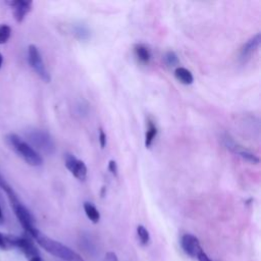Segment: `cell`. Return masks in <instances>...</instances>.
<instances>
[{"instance_id":"obj_16","label":"cell","mask_w":261,"mask_h":261,"mask_svg":"<svg viewBox=\"0 0 261 261\" xmlns=\"http://www.w3.org/2000/svg\"><path fill=\"white\" fill-rule=\"evenodd\" d=\"M73 35L80 40H87L90 37V31L85 24H75L72 28Z\"/></svg>"},{"instance_id":"obj_13","label":"cell","mask_w":261,"mask_h":261,"mask_svg":"<svg viewBox=\"0 0 261 261\" xmlns=\"http://www.w3.org/2000/svg\"><path fill=\"white\" fill-rule=\"evenodd\" d=\"M157 133H158V128H157L155 120L152 117H148L147 118V129H146V134H145L146 148H149L153 144V142L157 136Z\"/></svg>"},{"instance_id":"obj_8","label":"cell","mask_w":261,"mask_h":261,"mask_svg":"<svg viewBox=\"0 0 261 261\" xmlns=\"http://www.w3.org/2000/svg\"><path fill=\"white\" fill-rule=\"evenodd\" d=\"M11 245L12 248L19 249L23 255L30 260L36 256H40L38 249L34 245L33 241L28 237H16V236H10Z\"/></svg>"},{"instance_id":"obj_2","label":"cell","mask_w":261,"mask_h":261,"mask_svg":"<svg viewBox=\"0 0 261 261\" xmlns=\"http://www.w3.org/2000/svg\"><path fill=\"white\" fill-rule=\"evenodd\" d=\"M32 238L49 254L63 261H85L83 257L80 254H77L75 251L63 245L62 243L45 236L39 229L36 231V233Z\"/></svg>"},{"instance_id":"obj_18","label":"cell","mask_w":261,"mask_h":261,"mask_svg":"<svg viewBox=\"0 0 261 261\" xmlns=\"http://www.w3.org/2000/svg\"><path fill=\"white\" fill-rule=\"evenodd\" d=\"M11 36V28L6 23L0 24V45L7 43Z\"/></svg>"},{"instance_id":"obj_4","label":"cell","mask_w":261,"mask_h":261,"mask_svg":"<svg viewBox=\"0 0 261 261\" xmlns=\"http://www.w3.org/2000/svg\"><path fill=\"white\" fill-rule=\"evenodd\" d=\"M27 138L30 145L37 151H41L45 154L51 155L55 152L56 147L53 141V138L50 136L49 133L43 129H31L27 134Z\"/></svg>"},{"instance_id":"obj_23","label":"cell","mask_w":261,"mask_h":261,"mask_svg":"<svg viewBox=\"0 0 261 261\" xmlns=\"http://www.w3.org/2000/svg\"><path fill=\"white\" fill-rule=\"evenodd\" d=\"M105 261H118V258L114 252H108L106 253Z\"/></svg>"},{"instance_id":"obj_7","label":"cell","mask_w":261,"mask_h":261,"mask_svg":"<svg viewBox=\"0 0 261 261\" xmlns=\"http://www.w3.org/2000/svg\"><path fill=\"white\" fill-rule=\"evenodd\" d=\"M64 164L66 168L69 170V172L79 180L86 179L88 169L84 161L77 159L74 155L67 153L64 156Z\"/></svg>"},{"instance_id":"obj_14","label":"cell","mask_w":261,"mask_h":261,"mask_svg":"<svg viewBox=\"0 0 261 261\" xmlns=\"http://www.w3.org/2000/svg\"><path fill=\"white\" fill-rule=\"evenodd\" d=\"M174 76L178 82H180L184 85H191L194 82V76L192 72L189 69L181 66H177L174 69Z\"/></svg>"},{"instance_id":"obj_17","label":"cell","mask_w":261,"mask_h":261,"mask_svg":"<svg viewBox=\"0 0 261 261\" xmlns=\"http://www.w3.org/2000/svg\"><path fill=\"white\" fill-rule=\"evenodd\" d=\"M137 234H138L142 245H147L149 243L150 234H149L148 229L144 225L140 224V225L137 226Z\"/></svg>"},{"instance_id":"obj_21","label":"cell","mask_w":261,"mask_h":261,"mask_svg":"<svg viewBox=\"0 0 261 261\" xmlns=\"http://www.w3.org/2000/svg\"><path fill=\"white\" fill-rule=\"evenodd\" d=\"M99 143H100V146L101 148H104L106 146V143H107V137H106V134L104 132V129L102 127L99 128Z\"/></svg>"},{"instance_id":"obj_25","label":"cell","mask_w":261,"mask_h":261,"mask_svg":"<svg viewBox=\"0 0 261 261\" xmlns=\"http://www.w3.org/2000/svg\"><path fill=\"white\" fill-rule=\"evenodd\" d=\"M3 223H4V215H3V211H2V208L0 205V225H2Z\"/></svg>"},{"instance_id":"obj_26","label":"cell","mask_w":261,"mask_h":261,"mask_svg":"<svg viewBox=\"0 0 261 261\" xmlns=\"http://www.w3.org/2000/svg\"><path fill=\"white\" fill-rule=\"evenodd\" d=\"M29 261H43V260H42V258H41L40 256H36V257H34V258L30 259Z\"/></svg>"},{"instance_id":"obj_22","label":"cell","mask_w":261,"mask_h":261,"mask_svg":"<svg viewBox=\"0 0 261 261\" xmlns=\"http://www.w3.org/2000/svg\"><path fill=\"white\" fill-rule=\"evenodd\" d=\"M108 170L114 175L116 176L117 175V171H118V168H117V164L114 160H109L108 162Z\"/></svg>"},{"instance_id":"obj_9","label":"cell","mask_w":261,"mask_h":261,"mask_svg":"<svg viewBox=\"0 0 261 261\" xmlns=\"http://www.w3.org/2000/svg\"><path fill=\"white\" fill-rule=\"evenodd\" d=\"M180 245L184 252L193 258L198 257V255L203 251L198 238L191 233H185L181 237Z\"/></svg>"},{"instance_id":"obj_11","label":"cell","mask_w":261,"mask_h":261,"mask_svg":"<svg viewBox=\"0 0 261 261\" xmlns=\"http://www.w3.org/2000/svg\"><path fill=\"white\" fill-rule=\"evenodd\" d=\"M8 4L12 8L13 11V16L17 22H21L27 14L31 11L33 2L32 1H22V0H17V1H9Z\"/></svg>"},{"instance_id":"obj_3","label":"cell","mask_w":261,"mask_h":261,"mask_svg":"<svg viewBox=\"0 0 261 261\" xmlns=\"http://www.w3.org/2000/svg\"><path fill=\"white\" fill-rule=\"evenodd\" d=\"M7 142L15 153L20 156L29 165L40 166L43 163V158L38 151H36L30 143L21 139L15 134H10L7 136Z\"/></svg>"},{"instance_id":"obj_12","label":"cell","mask_w":261,"mask_h":261,"mask_svg":"<svg viewBox=\"0 0 261 261\" xmlns=\"http://www.w3.org/2000/svg\"><path fill=\"white\" fill-rule=\"evenodd\" d=\"M134 55L137 58V60L142 64H149L151 60V52L150 49L142 43L135 44L134 46Z\"/></svg>"},{"instance_id":"obj_5","label":"cell","mask_w":261,"mask_h":261,"mask_svg":"<svg viewBox=\"0 0 261 261\" xmlns=\"http://www.w3.org/2000/svg\"><path fill=\"white\" fill-rule=\"evenodd\" d=\"M28 60L30 66L34 69V71L39 75L41 80H43L46 83H49L51 77L47 70V67L44 63V60L42 58V55L35 45H30L28 48Z\"/></svg>"},{"instance_id":"obj_27","label":"cell","mask_w":261,"mask_h":261,"mask_svg":"<svg viewBox=\"0 0 261 261\" xmlns=\"http://www.w3.org/2000/svg\"><path fill=\"white\" fill-rule=\"evenodd\" d=\"M2 64H3V55L0 53V67L2 66Z\"/></svg>"},{"instance_id":"obj_15","label":"cell","mask_w":261,"mask_h":261,"mask_svg":"<svg viewBox=\"0 0 261 261\" xmlns=\"http://www.w3.org/2000/svg\"><path fill=\"white\" fill-rule=\"evenodd\" d=\"M84 211L87 215V217L93 222L98 223L100 220V212L96 208V206L91 202H85L84 203Z\"/></svg>"},{"instance_id":"obj_20","label":"cell","mask_w":261,"mask_h":261,"mask_svg":"<svg viewBox=\"0 0 261 261\" xmlns=\"http://www.w3.org/2000/svg\"><path fill=\"white\" fill-rule=\"evenodd\" d=\"M12 248L10 234H4L0 232V249L1 250H9Z\"/></svg>"},{"instance_id":"obj_1","label":"cell","mask_w":261,"mask_h":261,"mask_svg":"<svg viewBox=\"0 0 261 261\" xmlns=\"http://www.w3.org/2000/svg\"><path fill=\"white\" fill-rule=\"evenodd\" d=\"M0 188L6 193V195L8 197V200L10 202L11 208H12L16 218L18 219L19 223L24 228V230L31 237H33L36 233V231L38 230V228L35 225V219L32 215V213L20 202V200L18 199L14 190L10 187V185L1 175H0Z\"/></svg>"},{"instance_id":"obj_24","label":"cell","mask_w":261,"mask_h":261,"mask_svg":"<svg viewBox=\"0 0 261 261\" xmlns=\"http://www.w3.org/2000/svg\"><path fill=\"white\" fill-rule=\"evenodd\" d=\"M198 260L199 261H212L208 256H207V254L204 252V251H202L199 255H198Z\"/></svg>"},{"instance_id":"obj_19","label":"cell","mask_w":261,"mask_h":261,"mask_svg":"<svg viewBox=\"0 0 261 261\" xmlns=\"http://www.w3.org/2000/svg\"><path fill=\"white\" fill-rule=\"evenodd\" d=\"M164 62L167 66H175L178 64L179 60H178V57L175 52L168 51L164 55Z\"/></svg>"},{"instance_id":"obj_10","label":"cell","mask_w":261,"mask_h":261,"mask_svg":"<svg viewBox=\"0 0 261 261\" xmlns=\"http://www.w3.org/2000/svg\"><path fill=\"white\" fill-rule=\"evenodd\" d=\"M261 42V35L257 33L253 37H251L241 48L240 50V58L244 61L249 59L259 48Z\"/></svg>"},{"instance_id":"obj_6","label":"cell","mask_w":261,"mask_h":261,"mask_svg":"<svg viewBox=\"0 0 261 261\" xmlns=\"http://www.w3.org/2000/svg\"><path fill=\"white\" fill-rule=\"evenodd\" d=\"M223 144L224 146L230 150L231 152H233L234 154L239 155L240 157H242L243 159H245L246 161H249L251 163H255L257 164L259 162V158L257 155H255L254 153H252L251 151L247 150L245 147L241 146L239 143H237L231 137H229L228 135H225L223 137Z\"/></svg>"}]
</instances>
